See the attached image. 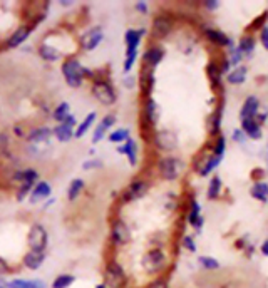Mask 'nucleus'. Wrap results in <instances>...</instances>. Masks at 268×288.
Wrapping results in <instances>:
<instances>
[{
  "label": "nucleus",
  "mask_w": 268,
  "mask_h": 288,
  "mask_svg": "<svg viewBox=\"0 0 268 288\" xmlns=\"http://www.w3.org/2000/svg\"><path fill=\"white\" fill-rule=\"evenodd\" d=\"M206 74H208L210 81H212L213 86H219V81H221V69H219V65L216 64V62H210L208 65H206Z\"/></svg>",
  "instance_id": "2f4dec72"
},
{
  "label": "nucleus",
  "mask_w": 268,
  "mask_h": 288,
  "mask_svg": "<svg viewBox=\"0 0 268 288\" xmlns=\"http://www.w3.org/2000/svg\"><path fill=\"white\" fill-rule=\"evenodd\" d=\"M101 166H103L101 161H87L82 168H84V170H91V168H101Z\"/></svg>",
  "instance_id": "5fc2aeb1"
},
{
  "label": "nucleus",
  "mask_w": 268,
  "mask_h": 288,
  "mask_svg": "<svg viewBox=\"0 0 268 288\" xmlns=\"http://www.w3.org/2000/svg\"><path fill=\"white\" fill-rule=\"evenodd\" d=\"M186 221L195 230H198V231H200L205 225V216L201 215V206L195 198L190 201V211H188V215H186Z\"/></svg>",
  "instance_id": "a211bd4d"
},
{
  "label": "nucleus",
  "mask_w": 268,
  "mask_h": 288,
  "mask_svg": "<svg viewBox=\"0 0 268 288\" xmlns=\"http://www.w3.org/2000/svg\"><path fill=\"white\" fill-rule=\"evenodd\" d=\"M160 114L161 109L158 103L153 97H148L146 103H144V111H143V126L149 127V131L155 129V126L160 121Z\"/></svg>",
  "instance_id": "0eeeda50"
},
{
  "label": "nucleus",
  "mask_w": 268,
  "mask_h": 288,
  "mask_svg": "<svg viewBox=\"0 0 268 288\" xmlns=\"http://www.w3.org/2000/svg\"><path fill=\"white\" fill-rule=\"evenodd\" d=\"M30 34V29L29 27H20V29H17L14 34H12V37L8 39V47H17V46H20L22 42L27 39V35Z\"/></svg>",
  "instance_id": "7c9ffc66"
},
{
  "label": "nucleus",
  "mask_w": 268,
  "mask_h": 288,
  "mask_svg": "<svg viewBox=\"0 0 268 288\" xmlns=\"http://www.w3.org/2000/svg\"><path fill=\"white\" fill-rule=\"evenodd\" d=\"M250 194H252L253 199L260 203H268V183L267 181H255L252 189H250Z\"/></svg>",
  "instance_id": "b1692460"
},
{
  "label": "nucleus",
  "mask_w": 268,
  "mask_h": 288,
  "mask_svg": "<svg viewBox=\"0 0 268 288\" xmlns=\"http://www.w3.org/2000/svg\"><path fill=\"white\" fill-rule=\"evenodd\" d=\"M44 260H46L44 251H29L27 256L24 258V263H25V267L30 270H37L44 263Z\"/></svg>",
  "instance_id": "a878e982"
},
{
  "label": "nucleus",
  "mask_w": 268,
  "mask_h": 288,
  "mask_svg": "<svg viewBox=\"0 0 268 288\" xmlns=\"http://www.w3.org/2000/svg\"><path fill=\"white\" fill-rule=\"evenodd\" d=\"M155 82H156L155 69L143 65L141 72H139V89H141L143 96L146 97V99L148 97H151V92H153V89H155Z\"/></svg>",
  "instance_id": "ddd939ff"
},
{
  "label": "nucleus",
  "mask_w": 268,
  "mask_h": 288,
  "mask_svg": "<svg viewBox=\"0 0 268 288\" xmlns=\"http://www.w3.org/2000/svg\"><path fill=\"white\" fill-rule=\"evenodd\" d=\"M7 272H8V267H7L5 260L0 258V275H3V273H7Z\"/></svg>",
  "instance_id": "4d7b16f0"
},
{
  "label": "nucleus",
  "mask_w": 268,
  "mask_h": 288,
  "mask_svg": "<svg viewBox=\"0 0 268 288\" xmlns=\"http://www.w3.org/2000/svg\"><path fill=\"white\" fill-rule=\"evenodd\" d=\"M41 56L46 60H57L59 59V51H55V49L51 47V46H42L41 47Z\"/></svg>",
  "instance_id": "c03bdc74"
},
{
  "label": "nucleus",
  "mask_w": 268,
  "mask_h": 288,
  "mask_svg": "<svg viewBox=\"0 0 268 288\" xmlns=\"http://www.w3.org/2000/svg\"><path fill=\"white\" fill-rule=\"evenodd\" d=\"M0 288H3V287H0Z\"/></svg>",
  "instance_id": "bf43d9fd"
},
{
  "label": "nucleus",
  "mask_w": 268,
  "mask_h": 288,
  "mask_svg": "<svg viewBox=\"0 0 268 288\" xmlns=\"http://www.w3.org/2000/svg\"><path fill=\"white\" fill-rule=\"evenodd\" d=\"M205 37L208 39L212 44L219 46V47H231L233 46L231 39L219 29H205Z\"/></svg>",
  "instance_id": "aec40b11"
},
{
  "label": "nucleus",
  "mask_w": 268,
  "mask_h": 288,
  "mask_svg": "<svg viewBox=\"0 0 268 288\" xmlns=\"http://www.w3.org/2000/svg\"><path fill=\"white\" fill-rule=\"evenodd\" d=\"M74 282H76V277H74V275L64 273V275H59V277L52 282V288H69Z\"/></svg>",
  "instance_id": "f704fd0d"
},
{
  "label": "nucleus",
  "mask_w": 268,
  "mask_h": 288,
  "mask_svg": "<svg viewBox=\"0 0 268 288\" xmlns=\"http://www.w3.org/2000/svg\"><path fill=\"white\" fill-rule=\"evenodd\" d=\"M205 8H208V10H216V8H219V2L218 0H206V2L203 3Z\"/></svg>",
  "instance_id": "3c124183"
},
{
  "label": "nucleus",
  "mask_w": 268,
  "mask_h": 288,
  "mask_svg": "<svg viewBox=\"0 0 268 288\" xmlns=\"http://www.w3.org/2000/svg\"><path fill=\"white\" fill-rule=\"evenodd\" d=\"M111 240L116 246L127 245L131 241V230L122 220H116L111 228Z\"/></svg>",
  "instance_id": "1a4fd4ad"
},
{
  "label": "nucleus",
  "mask_w": 268,
  "mask_h": 288,
  "mask_svg": "<svg viewBox=\"0 0 268 288\" xmlns=\"http://www.w3.org/2000/svg\"><path fill=\"white\" fill-rule=\"evenodd\" d=\"M221 189H223V181H221V178H219V176H213V178L210 179L206 196H208V199H218V196L221 194Z\"/></svg>",
  "instance_id": "cd10ccee"
},
{
  "label": "nucleus",
  "mask_w": 268,
  "mask_h": 288,
  "mask_svg": "<svg viewBox=\"0 0 268 288\" xmlns=\"http://www.w3.org/2000/svg\"><path fill=\"white\" fill-rule=\"evenodd\" d=\"M114 122H116V116H114V114H107L106 117H103V121H101L98 126H96L94 136H92V143H99V141L103 139L104 136H106V132H107L109 127L114 126Z\"/></svg>",
  "instance_id": "4be33fe9"
},
{
  "label": "nucleus",
  "mask_w": 268,
  "mask_h": 288,
  "mask_svg": "<svg viewBox=\"0 0 268 288\" xmlns=\"http://www.w3.org/2000/svg\"><path fill=\"white\" fill-rule=\"evenodd\" d=\"M69 116H71V114H69V104L67 103L59 104V106H57V109L54 111V117L59 122H64Z\"/></svg>",
  "instance_id": "a19ab883"
},
{
  "label": "nucleus",
  "mask_w": 268,
  "mask_h": 288,
  "mask_svg": "<svg viewBox=\"0 0 268 288\" xmlns=\"http://www.w3.org/2000/svg\"><path fill=\"white\" fill-rule=\"evenodd\" d=\"M146 288H168V283H166V280H155V282H151Z\"/></svg>",
  "instance_id": "8fccbe9b"
},
{
  "label": "nucleus",
  "mask_w": 268,
  "mask_h": 288,
  "mask_svg": "<svg viewBox=\"0 0 268 288\" xmlns=\"http://www.w3.org/2000/svg\"><path fill=\"white\" fill-rule=\"evenodd\" d=\"M260 251H262V255L263 256H268V238L265 241L262 243V246H260Z\"/></svg>",
  "instance_id": "6e6d98bb"
},
{
  "label": "nucleus",
  "mask_w": 268,
  "mask_h": 288,
  "mask_svg": "<svg viewBox=\"0 0 268 288\" xmlns=\"http://www.w3.org/2000/svg\"><path fill=\"white\" fill-rule=\"evenodd\" d=\"M30 188H32V184H22L20 193H19V199H24V196L27 194V191H29Z\"/></svg>",
  "instance_id": "864d4df0"
},
{
  "label": "nucleus",
  "mask_w": 268,
  "mask_h": 288,
  "mask_svg": "<svg viewBox=\"0 0 268 288\" xmlns=\"http://www.w3.org/2000/svg\"><path fill=\"white\" fill-rule=\"evenodd\" d=\"M221 159L223 158H219V156H214L213 153H210V154H205V153H201L200 156H196L195 159V170L198 171V174L200 176H208L210 173H213L216 168L219 166V163H221Z\"/></svg>",
  "instance_id": "20e7f679"
},
{
  "label": "nucleus",
  "mask_w": 268,
  "mask_h": 288,
  "mask_svg": "<svg viewBox=\"0 0 268 288\" xmlns=\"http://www.w3.org/2000/svg\"><path fill=\"white\" fill-rule=\"evenodd\" d=\"M92 94H94L96 99L104 106H112L117 99L114 87L106 81H96L92 84Z\"/></svg>",
  "instance_id": "7ed1b4c3"
},
{
  "label": "nucleus",
  "mask_w": 268,
  "mask_h": 288,
  "mask_svg": "<svg viewBox=\"0 0 268 288\" xmlns=\"http://www.w3.org/2000/svg\"><path fill=\"white\" fill-rule=\"evenodd\" d=\"M134 8L138 12H141V14H148V2H138L134 5Z\"/></svg>",
  "instance_id": "603ef678"
},
{
  "label": "nucleus",
  "mask_w": 268,
  "mask_h": 288,
  "mask_svg": "<svg viewBox=\"0 0 268 288\" xmlns=\"http://www.w3.org/2000/svg\"><path fill=\"white\" fill-rule=\"evenodd\" d=\"M146 35V29H129L124 35L126 41V59H124V72H129L138 60V49L141 39Z\"/></svg>",
  "instance_id": "f257e3e1"
},
{
  "label": "nucleus",
  "mask_w": 268,
  "mask_h": 288,
  "mask_svg": "<svg viewBox=\"0 0 268 288\" xmlns=\"http://www.w3.org/2000/svg\"><path fill=\"white\" fill-rule=\"evenodd\" d=\"M162 59H164V49L161 46H151L148 47V51L143 56V65L156 69L161 64Z\"/></svg>",
  "instance_id": "dca6fc26"
},
{
  "label": "nucleus",
  "mask_w": 268,
  "mask_h": 288,
  "mask_svg": "<svg viewBox=\"0 0 268 288\" xmlns=\"http://www.w3.org/2000/svg\"><path fill=\"white\" fill-rule=\"evenodd\" d=\"M241 59H243V54L240 52L238 46H233L230 47V57H228V60H230V64L233 65V67H238V64L241 62Z\"/></svg>",
  "instance_id": "79ce46f5"
},
{
  "label": "nucleus",
  "mask_w": 268,
  "mask_h": 288,
  "mask_svg": "<svg viewBox=\"0 0 268 288\" xmlns=\"http://www.w3.org/2000/svg\"><path fill=\"white\" fill-rule=\"evenodd\" d=\"M62 74L71 87H79L84 77V67L77 59H67L62 65Z\"/></svg>",
  "instance_id": "f03ea898"
},
{
  "label": "nucleus",
  "mask_w": 268,
  "mask_h": 288,
  "mask_svg": "<svg viewBox=\"0 0 268 288\" xmlns=\"http://www.w3.org/2000/svg\"><path fill=\"white\" fill-rule=\"evenodd\" d=\"M10 288H46L44 282L34 280V282H25V280H14L8 283Z\"/></svg>",
  "instance_id": "e433bc0d"
},
{
  "label": "nucleus",
  "mask_w": 268,
  "mask_h": 288,
  "mask_svg": "<svg viewBox=\"0 0 268 288\" xmlns=\"http://www.w3.org/2000/svg\"><path fill=\"white\" fill-rule=\"evenodd\" d=\"M260 42H262V46L268 51V27L267 25L260 30Z\"/></svg>",
  "instance_id": "09e8293b"
},
{
  "label": "nucleus",
  "mask_w": 268,
  "mask_h": 288,
  "mask_svg": "<svg viewBox=\"0 0 268 288\" xmlns=\"http://www.w3.org/2000/svg\"><path fill=\"white\" fill-rule=\"evenodd\" d=\"M225 151H226V137L223 136V134H218L216 141H214L213 149H212V153L214 154V156L223 158V156H225Z\"/></svg>",
  "instance_id": "c9c22d12"
},
{
  "label": "nucleus",
  "mask_w": 268,
  "mask_h": 288,
  "mask_svg": "<svg viewBox=\"0 0 268 288\" xmlns=\"http://www.w3.org/2000/svg\"><path fill=\"white\" fill-rule=\"evenodd\" d=\"M183 248H186L188 251L191 253H196V243H195V238H191L190 234L183 236Z\"/></svg>",
  "instance_id": "49530a36"
},
{
  "label": "nucleus",
  "mask_w": 268,
  "mask_h": 288,
  "mask_svg": "<svg viewBox=\"0 0 268 288\" xmlns=\"http://www.w3.org/2000/svg\"><path fill=\"white\" fill-rule=\"evenodd\" d=\"M54 134L59 141H62V143H67V141H71V137L76 136V132L71 126H67V124H59V126L54 129Z\"/></svg>",
  "instance_id": "c85d7f7f"
},
{
  "label": "nucleus",
  "mask_w": 268,
  "mask_h": 288,
  "mask_svg": "<svg viewBox=\"0 0 268 288\" xmlns=\"http://www.w3.org/2000/svg\"><path fill=\"white\" fill-rule=\"evenodd\" d=\"M223 109H225V97H219V103L218 106L214 108V111L210 114L208 117V132L212 136H216L219 134V127H221V119H223Z\"/></svg>",
  "instance_id": "4468645a"
},
{
  "label": "nucleus",
  "mask_w": 268,
  "mask_h": 288,
  "mask_svg": "<svg viewBox=\"0 0 268 288\" xmlns=\"http://www.w3.org/2000/svg\"><path fill=\"white\" fill-rule=\"evenodd\" d=\"M84 189V181L82 179H72V183L69 184V189H67V198L69 201H76L79 198V194L82 193Z\"/></svg>",
  "instance_id": "473e14b6"
},
{
  "label": "nucleus",
  "mask_w": 268,
  "mask_h": 288,
  "mask_svg": "<svg viewBox=\"0 0 268 288\" xmlns=\"http://www.w3.org/2000/svg\"><path fill=\"white\" fill-rule=\"evenodd\" d=\"M233 141L238 144H245V141H247V134H245L241 129H235L233 131Z\"/></svg>",
  "instance_id": "de8ad7c7"
},
{
  "label": "nucleus",
  "mask_w": 268,
  "mask_h": 288,
  "mask_svg": "<svg viewBox=\"0 0 268 288\" xmlns=\"http://www.w3.org/2000/svg\"><path fill=\"white\" fill-rule=\"evenodd\" d=\"M247 76H248V69L245 67V65H238V67H235L231 72H228L226 81L233 84V86H240V84H243L247 81Z\"/></svg>",
  "instance_id": "393cba45"
},
{
  "label": "nucleus",
  "mask_w": 268,
  "mask_h": 288,
  "mask_svg": "<svg viewBox=\"0 0 268 288\" xmlns=\"http://www.w3.org/2000/svg\"><path fill=\"white\" fill-rule=\"evenodd\" d=\"M117 153L126 154L127 159H129V163H131V166L138 165V143H136L134 139H127L124 144L117 148Z\"/></svg>",
  "instance_id": "5701e85b"
},
{
  "label": "nucleus",
  "mask_w": 268,
  "mask_h": 288,
  "mask_svg": "<svg viewBox=\"0 0 268 288\" xmlns=\"http://www.w3.org/2000/svg\"><path fill=\"white\" fill-rule=\"evenodd\" d=\"M96 288H107V287H106V285H103V283H101V285H98Z\"/></svg>",
  "instance_id": "13d9d810"
},
{
  "label": "nucleus",
  "mask_w": 268,
  "mask_h": 288,
  "mask_svg": "<svg viewBox=\"0 0 268 288\" xmlns=\"http://www.w3.org/2000/svg\"><path fill=\"white\" fill-rule=\"evenodd\" d=\"M241 131L247 134V137L250 139L257 141V139H262V124L257 121V119H245V121H241Z\"/></svg>",
  "instance_id": "412c9836"
},
{
  "label": "nucleus",
  "mask_w": 268,
  "mask_h": 288,
  "mask_svg": "<svg viewBox=\"0 0 268 288\" xmlns=\"http://www.w3.org/2000/svg\"><path fill=\"white\" fill-rule=\"evenodd\" d=\"M238 49H240V52L243 56H250V54H253V51H255V37L253 35H250V34H245L243 37L240 39V42H238Z\"/></svg>",
  "instance_id": "c756f323"
},
{
  "label": "nucleus",
  "mask_w": 268,
  "mask_h": 288,
  "mask_svg": "<svg viewBox=\"0 0 268 288\" xmlns=\"http://www.w3.org/2000/svg\"><path fill=\"white\" fill-rule=\"evenodd\" d=\"M158 168H160V173L164 179L168 181H174L178 179L179 176V170H181V161L176 158H162L158 163Z\"/></svg>",
  "instance_id": "6e6552de"
},
{
  "label": "nucleus",
  "mask_w": 268,
  "mask_h": 288,
  "mask_svg": "<svg viewBox=\"0 0 268 288\" xmlns=\"http://www.w3.org/2000/svg\"><path fill=\"white\" fill-rule=\"evenodd\" d=\"M198 263L201 265V268L208 270V272H214V270L219 268V261L214 260L213 256H200V258H198Z\"/></svg>",
  "instance_id": "4c0bfd02"
},
{
  "label": "nucleus",
  "mask_w": 268,
  "mask_h": 288,
  "mask_svg": "<svg viewBox=\"0 0 268 288\" xmlns=\"http://www.w3.org/2000/svg\"><path fill=\"white\" fill-rule=\"evenodd\" d=\"M104 39V32L101 27H94L91 30H87V32L81 37V46L84 51H94L96 47L99 46L101 42H103Z\"/></svg>",
  "instance_id": "2eb2a0df"
},
{
  "label": "nucleus",
  "mask_w": 268,
  "mask_h": 288,
  "mask_svg": "<svg viewBox=\"0 0 268 288\" xmlns=\"http://www.w3.org/2000/svg\"><path fill=\"white\" fill-rule=\"evenodd\" d=\"M149 189V183L144 179H136L133 181L129 186L126 188L124 194H122V201L129 203V201H136V199H141L143 196H146Z\"/></svg>",
  "instance_id": "9d476101"
},
{
  "label": "nucleus",
  "mask_w": 268,
  "mask_h": 288,
  "mask_svg": "<svg viewBox=\"0 0 268 288\" xmlns=\"http://www.w3.org/2000/svg\"><path fill=\"white\" fill-rule=\"evenodd\" d=\"M29 245L32 251H44L47 246V231L42 225H34L29 233Z\"/></svg>",
  "instance_id": "9b49d317"
},
{
  "label": "nucleus",
  "mask_w": 268,
  "mask_h": 288,
  "mask_svg": "<svg viewBox=\"0 0 268 288\" xmlns=\"http://www.w3.org/2000/svg\"><path fill=\"white\" fill-rule=\"evenodd\" d=\"M258 113H260V101L255 96H248L245 99L243 106H241L240 111V119L245 121V119H257Z\"/></svg>",
  "instance_id": "f3484780"
},
{
  "label": "nucleus",
  "mask_w": 268,
  "mask_h": 288,
  "mask_svg": "<svg viewBox=\"0 0 268 288\" xmlns=\"http://www.w3.org/2000/svg\"><path fill=\"white\" fill-rule=\"evenodd\" d=\"M96 117H98V116H96V113H89V114H87L84 121H82V122L77 126V129H76V137H82V136H84L86 132L89 131V127L96 122Z\"/></svg>",
  "instance_id": "72a5a7b5"
},
{
  "label": "nucleus",
  "mask_w": 268,
  "mask_h": 288,
  "mask_svg": "<svg viewBox=\"0 0 268 288\" xmlns=\"http://www.w3.org/2000/svg\"><path fill=\"white\" fill-rule=\"evenodd\" d=\"M15 179L24 181V184H32L34 181L37 179V173L34 170H27V171H22L15 176Z\"/></svg>",
  "instance_id": "37998d69"
},
{
  "label": "nucleus",
  "mask_w": 268,
  "mask_h": 288,
  "mask_svg": "<svg viewBox=\"0 0 268 288\" xmlns=\"http://www.w3.org/2000/svg\"><path fill=\"white\" fill-rule=\"evenodd\" d=\"M166 265V255L164 251L160 250V248H155V250L148 251L146 256L143 258V267L148 273H155V272H161Z\"/></svg>",
  "instance_id": "39448f33"
},
{
  "label": "nucleus",
  "mask_w": 268,
  "mask_h": 288,
  "mask_svg": "<svg viewBox=\"0 0 268 288\" xmlns=\"http://www.w3.org/2000/svg\"><path fill=\"white\" fill-rule=\"evenodd\" d=\"M268 19V12H265V14H262L260 17H257V19H255L252 24H250V30H258V29H263L265 27V20Z\"/></svg>",
  "instance_id": "a18cd8bd"
},
{
  "label": "nucleus",
  "mask_w": 268,
  "mask_h": 288,
  "mask_svg": "<svg viewBox=\"0 0 268 288\" xmlns=\"http://www.w3.org/2000/svg\"><path fill=\"white\" fill-rule=\"evenodd\" d=\"M155 143L161 151H173L178 144V139L171 131H160L155 134Z\"/></svg>",
  "instance_id": "6ab92c4d"
},
{
  "label": "nucleus",
  "mask_w": 268,
  "mask_h": 288,
  "mask_svg": "<svg viewBox=\"0 0 268 288\" xmlns=\"http://www.w3.org/2000/svg\"><path fill=\"white\" fill-rule=\"evenodd\" d=\"M127 139H131V137H129V129H124V127L112 131L111 134H109V141H111V143H126Z\"/></svg>",
  "instance_id": "58836bf2"
},
{
  "label": "nucleus",
  "mask_w": 268,
  "mask_h": 288,
  "mask_svg": "<svg viewBox=\"0 0 268 288\" xmlns=\"http://www.w3.org/2000/svg\"><path fill=\"white\" fill-rule=\"evenodd\" d=\"M51 194V186L49 183H46V181H41L36 189L32 191V196H30V203H39L42 201V199H46L47 196Z\"/></svg>",
  "instance_id": "bb28decb"
},
{
  "label": "nucleus",
  "mask_w": 268,
  "mask_h": 288,
  "mask_svg": "<svg viewBox=\"0 0 268 288\" xmlns=\"http://www.w3.org/2000/svg\"><path fill=\"white\" fill-rule=\"evenodd\" d=\"M173 29H174V20L169 15H158L153 20L151 35L155 39H164L173 32Z\"/></svg>",
  "instance_id": "423d86ee"
},
{
  "label": "nucleus",
  "mask_w": 268,
  "mask_h": 288,
  "mask_svg": "<svg viewBox=\"0 0 268 288\" xmlns=\"http://www.w3.org/2000/svg\"><path fill=\"white\" fill-rule=\"evenodd\" d=\"M106 280L107 285L111 288H121L126 282V273L119 263L116 261H111L106 268Z\"/></svg>",
  "instance_id": "f8f14e48"
},
{
  "label": "nucleus",
  "mask_w": 268,
  "mask_h": 288,
  "mask_svg": "<svg viewBox=\"0 0 268 288\" xmlns=\"http://www.w3.org/2000/svg\"><path fill=\"white\" fill-rule=\"evenodd\" d=\"M49 136H51V129H49V127H41V129H34L32 132H30V134H29V139L39 143V141L49 139Z\"/></svg>",
  "instance_id": "ea45409f"
}]
</instances>
